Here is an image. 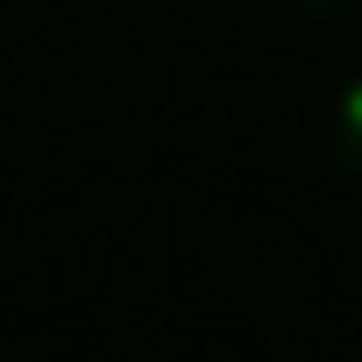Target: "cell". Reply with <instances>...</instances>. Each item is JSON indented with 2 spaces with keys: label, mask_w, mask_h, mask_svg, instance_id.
Instances as JSON below:
<instances>
[{
  "label": "cell",
  "mask_w": 362,
  "mask_h": 362,
  "mask_svg": "<svg viewBox=\"0 0 362 362\" xmlns=\"http://www.w3.org/2000/svg\"><path fill=\"white\" fill-rule=\"evenodd\" d=\"M334 156L348 170H362V71L348 78V93L334 100Z\"/></svg>",
  "instance_id": "obj_1"
},
{
  "label": "cell",
  "mask_w": 362,
  "mask_h": 362,
  "mask_svg": "<svg viewBox=\"0 0 362 362\" xmlns=\"http://www.w3.org/2000/svg\"><path fill=\"white\" fill-rule=\"evenodd\" d=\"M305 8H348V0H305Z\"/></svg>",
  "instance_id": "obj_2"
}]
</instances>
